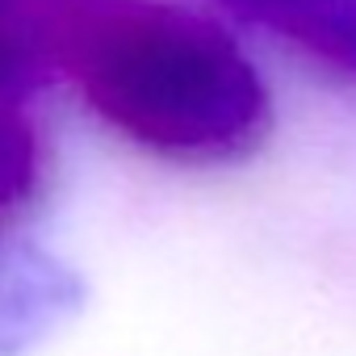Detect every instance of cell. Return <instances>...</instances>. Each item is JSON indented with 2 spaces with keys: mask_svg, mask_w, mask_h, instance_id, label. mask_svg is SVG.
Here are the masks:
<instances>
[{
  "mask_svg": "<svg viewBox=\"0 0 356 356\" xmlns=\"http://www.w3.org/2000/svg\"><path fill=\"white\" fill-rule=\"evenodd\" d=\"M38 130L26 113V101H0V231H5L38 189Z\"/></svg>",
  "mask_w": 356,
  "mask_h": 356,
  "instance_id": "obj_5",
  "label": "cell"
},
{
  "mask_svg": "<svg viewBox=\"0 0 356 356\" xmlns=\"http://www.w3.org/2000/svg\"><path fill=\"white\" fill-rule=\"evenodd\" d=\"M277 34H285L310 63L356 80V0H314Z\"/></svg>",
  "mask_w": 356,
  "mask_h": 356,
  "instance_id": "obj_4",
  "label": "cell"
},
{
  "mask_svg": "<svg viewBox=\"0 0 356 356\" xmlns=\"http://www.w3.org/2000/svg\"><path fill=\"white\" fill-rule=\"evenodd\" d=\"M231 9H239L243 17H256V22H264V26H273V30H281L293 13H302L306 5H314V0H227Z\"/></svg>",
  "mask_w": 356,
  "mask_h": 356,
  "instance_id": "obj_6",
  "label": "cell"
},
{
  "mask_svg": "<svg viewBox=\"0 0 356 356\" xmlns=\"http://www.w3.org/2000/svg\"><path fill=\"white\" fill-rule=\"evenodd\" d=\"M67 76L118 134L176 163L239 159L273 122L256 63L214 22L163 0H97Z\"/></svg>",
  "mask_w": 356,
  "mask_h": 356,
  "instance_id": "obj_1",
  "label": "cell"
},
{
  "mask_svg": "<svg viewBox=\"0 0 356 356\" xmlns=\"http://www.w3.org/2000/svg\"><path fill=\"white\" fill-rule=\"evenodd\" d=\"M97 0H0V101H26L67 72L72 42Z\"/></svg>",
  "mask_w": 356,
  "mask_h": 356,
  "instance_id": "obj_2",
  "label": "cell"
},
{
  "mask_svg": "<svg viewBox=\"0 0 356 356\" xmlns=\"http://www.w3.org/2000/svg\"><path fill=\"white\" fill-rule=\"evenodd\" d=\"M80 302V285L42 252L13 248L0 231V356H13Z\"/></svg>",
  "mask_w": 356,
  "mask_h": 356,
  "instance_id": "obj_3",
  "label": "cell"
}]
</instances>
